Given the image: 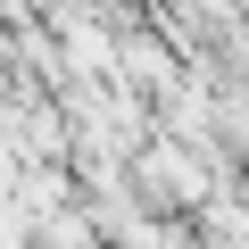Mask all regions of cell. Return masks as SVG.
Returning a JSON list of instances; mask_svg holds the SVG:
<instances>
[{"instance_id":"cell-2","label":"cell","mask_w":249,"mask_h":249,"mask_svg":"<svg viewBox=\"0 0 249 249\" xmlns=\"http://www.w3.org/2000/svg\"><path fill=\"white\" fill-rule=\"evenodd\" d=\"M175 75H183V67H175V50H166V42L150 34V25L116 34V58H108V83H116V91H133V100L150 91V100H158V91H166Z\"/></svg>"},{"instance_id":"cell-1","label":"cell","mask_w":249,"mask_h":249,"mask_svg":"<svg viewBox=\"0 0 249 249\" xmlns=\"http://www.w3.org/2000/svg\"><path fill=\"white\" fill-rule=\"evenodd\" d=\"M124 183H133V199H142L150 216H199L208 199L232 191V166H224V158H199V150L175 142V133H150L133 158H124Z\"/></svg>"}]
</instances>
